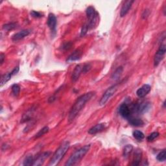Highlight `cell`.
Instances as JSON below:
<instances>
[{
  "label": "cell",
  "instance_id": "1",
  "mask_svg": "<svg viewBox=\"0 0 166 166\" xmlns=\"http://www.w3.org/2000/svg\"><path fill=\"white\" fill-rule=\"evenodd\" d=\"M94 95L95 92H94V91H90V92L86 93L79 97L70 111L69 116H68V121H69V122H72L77 117L79 113L82 110L83 108L87 104V102H88Z\"/></svg>",
  "mask_w": 166,
  "mask_h": 166
},
{
  "label": "cell",
  "instance_id": "2",
  "mask_svg": "<svg viewBox=\"0 0 166 166\" xmlns=\"http://www.w3.org/2000/svg\"><path fill=\"white\" fill-rule=\"evenodd\" d=\"M70 147V144L68 141H65L62 143L60 145V147L57 149V150L55 152L52 158L50 160V162L49 163V165L53 166L58 164L62 158L64 157V156L67 152V151L69 149Z\"/></svg>",
  "mask_w": 166,
  "mask_h": 166
},
{
  "label": "cell",
  "instance_id": "3",
  "mask_svg": "<svg viewBox=\"0 0 166 166\" xmlns=\"http://www.w3.org/2000/svg\"><path fill=\"white\" fill-rule=\"evenodd\" d=\"M90 145H86L83 147L80 148L79 149L76 151L75 152L71 154V156L68 160V161L65 164L66 166L74 165L79 163L86 155L88 151L90 150Z\"/></svg>",
  "mask_w": 166,
  "mask_h": 166
},
{
  "label": "cell",
  "instance_id": "4",
  "mask_svg": "<svg viewBox=\"0 0 166 166\" xmlns=\"http://www.w3.org/2000/svg\"><path fill=\"white\" fill-rule=\"evenodd\" d=\"M86 13H87V16L88 19V24H87L88 26V29H91L98 22L99 14L93 7H88L86 10Z\"/></svg>",
  "mask_w": 166,
  "mask_h": 166
},
{
  "label": "cell",
  "instance_id": "5",
  "mask_svg": "<svg viewBox=\"0 0 166 166\" xmlns=\"http://www.w3.org/2000/svg\"><path fill=\"white\" fill-rule=\"evenodd\" d=\"M151 107V103L148 101H141L134 104L131 108L132 112H135L137 114H144L147 112Z\"/></svg>",
  "mask_w": 166,
  "mask_h": 166
},
{
  "label": "cell",
  "instance_id": "6",
  "mask_svg": "<svg viewBox=\"0 0 166 166\" xmlns=\"http://www.w3.org/2000/svg\"><path fill=\"white\" fill-rule=\"evenodd\" d=\"M166 51V47H165V38H164L162 43L160 45L159 49H158L157 52L156 53L155 55H154V66H157L161 62L165 54Z\"/></svg>",
  "mask_w": 166,
  "mask_h": 166
},
{
  "label": "cell",
  "instance_id": "7",
  "mask_svg": "<svg viewBox=\"0 0 166 166\" xmlns=\"http://www.w3.org/2000/svg\"><path fill=\"white\" fill-rule=\"evenodd\" d=\"M118 90V84L113 85L110 88H108L106 91L102 95V97L101 98L99 101V105L101 106L104 105L106 104V102L108 101L110 97L116 92V91Z\"/></svg>",
  "mask_w": 166,
  "mask_h": 166
},
{
  "label": "cell",
  "instance_id": "8",
  "mask_svg": "<svg viewBox=\"0 0 166 166\" xmlns=\"http://www.w3.org/2000/svg\"><path fill=\"white\" fill-rule=\"evenodd\" d=\"M119 113L123 118L128 119L129 117L131 116L132 110L131 108L127 104V103H123L120 105L119 108Z\"/></svg>",
  "mask_w": 166,
  "mask_h": 166
},
{
  "label": "cell",
  "instance_id": "9",
  "mask_svg": "<svg viewBox=\"0 0 166 166\" xmlns=\"http://www.w3.org/2000/svg\"><path fill=\"white\" fill-rule=\"evenodd\" d=\"M151 90V87L149 84H144L136 91V95H138V97H139L140 98H142V97H144L149 93Z\"/></svg>",
  "mask_w": 166,
  "mask_h": 166
},
{
  "label": "cell",
  "instance_id": "10",
  "mask_svg": "<svg viewBox=\"0 0 166 166\" xmlns=\"http://www.w3.org/2000/svg\"><path fill=\"white\" fill-rule=\"evenodd\" d=\"M51 155V152H44L42 153L41 155H39L36 160H35L34 161L33 165L34 166H38V165H41L44 164L45 162V160H46L49 156Z\"/></svg>",
  "mask_w": 166,
  "mask_h": 166
},
{
  "label": "cell",
  "instance_id": "11",
  "mask_svg": "<svg viewBox=\"0 0 166 166\" xmlns=\"http://www.w3.org/2000/svg\"><path fill=\"white\" fill-rule=\"evenodd\" d=\"M48 26L52 32L56 31V18L55 14L50 13L48 16Z\"/></svg>",
  "mask_w": 166,
  "mask_h": 166
},
{
  "label": "cell",
  "instance_id": "12",
  "mask_svg": "<svg viewBox=\"0 0 166 166\" xmlns=\"http://www.w3.org/2000/svg\"><path fill=\"white\" fill-rule=\"evenodd\" d=\"M134 2V1H133V0H128V1L124 2L121 9V11H120V16H121V17H124L127 15L132 7V5H133Z\"/></svg>",
  "mask_w": 166,
  "mask_h": 166
},
{
  "label": "cell",
  "instance_id": "13",
  "mask_svg": "<svg viewBox=\"0 0 166 166\" xmlns=\"http://www.w3.org/2000/svg\"><path fill=\"white\" fill-rule=\"evenodd\" d=\"M30 33H31V31L29 30V29L22 30L18 33H16V34H14V35L12 37V40L14 42L20 41V40L27 37Z\"/></svg>",
  "mask_w": 166,
  "mask_h": 166
},
{
  "label": "cell",
  "instance_id": "14",
  "mask_svg": "<svg viewBox=\"0 0 166 166\" xmlns=\"http://www.w3.org/2000/svg\"><path fill=\"white\" fill-rule=\"evenodd\" d=\"M83 66L82 64H78L76 66L71 75V79L73 82H76L79 79L81 74L83 73Z\"/></svg>",
  "mask_w": 166,
  "mask_h": 166
},
{
  "label": "cell",
  "instance_id": "15",
  "mask_svg": "<svg viewBox=\"0 0 166 166\" xmlns=\"http://www.w3.org/2000/svg\"><path fill=\"white\" fill-rule=\"evenodd\" d=\"M105 129V124L99 123L90 129L88 130V133L90 134H95L102 131Z\"/></svg>",
  "mask_w": 166,
  "mask_h": 166
},
{
  "label": "cell",
  "instance_id": "16",
  "mask_svg": "<svg viewBox=\"0 0 166 166\" xmlns=\"http://www.w3.org/2000/svg\"><path fill=\"white\" fill-rule=\"evenodd\" d=\"M129 123L134 126V127H141V126H143L144 125V122L142 119L138 118H136V117H133L130 116L128 119Z\"/></svg>",
  "mask_w": 166,
  "mask_h": 166
},
{
  "label": "cell",
  "instance_id": "17",
  "mask_svg": "<svg viewBox=\"0 0 166 166\" xmlns=\"http://www.w3.org/2000/svg\"><path fill=\"white\" fill-rule=\"evenodd\" d=\"M81 56H82L81 51L77 49V50L74 51L73 53H71L69 56H68V58L67 59V62H71L78 60L81 59Z\"/></svg>",
  "mask_w": 166,
  "mask_h": 166
},
{
  "label": "cell",
  "instance_id": "18",
  "mask_svg": "<svg viewBox=\"0 0 166 166\" xmlns=\"http://www.w3.org/2000/svg\"><path fill=\"white\" fill-rule=\"evenodd\" d=\"M141 155H142V152H141V150L137 149L134 152V159H133V163H132V165H139L141 162Z\"/></svg>",
  "mask_w": 166,
  "mask_h": 166
},
{
  "label": "cell",
  "instance_id": "19",
  "mask_svg": "<svg viewBox=\"0 0 166 166\" xmlns=\"http://www.w3.org/2000/svg\"><path fill=\"white\" fill-rule=\"evenodd\" d=\"M123 71V68L122 66L118 67L117 68V69L115 70V71H114L112 73L111 78L113 80H118V79H119L120 77H121V76L122 75Z\"/></svg>",
  "mask_w": 166,
  "mask_h": 166
},
{
  "label": "cell",
  "instance_id": "20",
  "mask_svg": "<svg viewBox=\"0 0 166 166\" xmlns=\"http://www.w3.org/2000/svg\"><path fill=\"white\" fill-rule=\"evenodd\" d=\"M133 135L134 136V138L138 141H141L142 140H144L145 138L144 134L140 130H134L133 132Z\"/></svg>",
  "mask_w": 166,
  "mask_h": 166
},
{
  "label": "cell",
  "instance_id": "21",
  "mask_svg": "<svg viewBox=\"0 0 166 166\" xmlns=\"http://www.w3.org/2000/svg\"><path fill=\"white\" fill-rule=\"evenodd\" d=\"M133 150V146L132 145H127L123 149V156L125 158H128L130 155V154L132 152Z\"/></svg>",
  "mask_w": 166,
  "mask_h": 166
},
{
  "label": "cell",
  "instance_id": "22",
  "mask_svg": "<svg viewBox=\"0 0 166 166\" xmlns=\"http://www.w3.org/2000/svg\"><path fill=\"white\" fill-rule=\"evenodd\" d=\"M12 76H13V75L10 72L3 75L1 79V87H3L5 84H6L11 79V77Z\"/></svg>",
  "mask_w": 166,
  "mask_h": 166
},
{
  "label": "cell",
  "instance_id": "23",
  "mask_svg": "<svg viewBox=\"0 0 166 166\" xmlns=\"http://www.w3.org/2000/svg\"><path fill=\"white\" fill-rule=\"evenodd\" d=\"M49 130V129L48 127H44V128H42V129L40 130L37 134H36V135L35 136V138H40V137L42 136L45 134H46L47 133H48Z\"/></svg>",
  "mask_w": 166,
  "mask_h": 166
},
{
  "label": "cell",
  "instance_id": "24",
  "mask_svg": "<svg viewBox=\"0 0 166 166\" xmlns=\"http://www.w3.org/2000/svg\"><path fill=\"white\" fill-rule=\"evenodd\" d=\"M34 161H35V160H34L33 156L32 155H29L24 160V164H23V165H26V166H27V165H33V163H34Z\"/></svg>",
  "mask_w": 166,
  "mask_h": 166
},
{
  "label": "cell",
  "instance_id": "25",
  "mask_svg": "<svg viewBox=\"0 0 166 166\" xmlns=\"http://www.w3.org/2000/svg\"><path fill=\"white\" fill-rule=\"evenodd\" d=\"M16 27V24H15V23H9V24H5L3 25V29L5 31H7L13 30Z\"/></svg>",
  "mask_w": 166,
  "mask_h": 166
},
{
  "label": "cell",
  "instance_id": "26",
  "mask_svg": "<svg viewBox=\"0 0 166 166\" xmlns=\"http://www.w3.org/2000/svg\"><path fill=\"white\" fill-rule=\"evenodd\" d=\"M156 159L159 162H164L166 159V151L165 150H163L158 154L156 156Z\"/></svg>",
  "mask_w": 166,
  "mask_h": 166
},
{
  "label": "cell",
  "instance_id": "27",
  "mask_svg": "<svg viewBox=\"0 0 166 166\" xmlns=\"http://www.w3.org/2000/svg\"><path fill=\"white\" fill-rule=\"evenodd\" d=\"M12 91H13V94H14V95L15 96H18L20 94V87H19L18 84H14L12 86Z\"/></svg>",
  "mask_w": 166,
  "mask_h": 166
},
{
  "label": "cell",
  "instance_id": "28",
  "mask_svg": "<svg viewBox=\"0 0 166 166\" xmlns=\"http://www.w3.org/2000/svg\"><path fill=\"white\" fill-rule=\"evenodd\" d=\"M159 136V133L158 132H154V133H152L147 137V141H152L154 140H155L156 138Z\"/></svg>",
  "mask_w": 166,
  "mask_h": 166
},
{
  "label": "cell",
  "instance_id": "29",
  "mask_svg": "<svg viewBox=\"0 0 166 166\" xmlns=\"http://www.w3.org/2000/svg\"><path fill=\"white\" fill-rule=\"evenodd\" d=\"M88 31V26L87 24H84L83 27H82V29H81V37H84L86 34L87 33Z\"/></svg>",
  "mask_w": 166,
  "mask_h": 166
},
{
  "label": "cell",
  "instance_id": "30",
  "mask_svg": "<svg viewBox=\"0 0 166 166\" xmlns=\"http://www.w3.org/2000/svg\"><path fill=\"white\" fill-rule=\"evenodd\" d=\"M31 15L33 17H34V18H39L42 17V14H41L39 12H37V11H35V10H32L31 12Z\"/></svg>",
  "mask_w": 166,
  "mask_h": 166
},
{
  "label": "cell",
  "instance_id": "31",
  "mask_svg": "<svg viewBox=\"0 0 166 166\" xmlns=\"http://www.w3.org/2000/svg\"><path fill=\"white\" fill-rule=\"evenodd\" d=\"M91 66L90 64H85L83 65V73H87L88 71H89L91 69Z\"/></svg>",
  "mask_w": 166,
  "mask_h": 166
},
{
  "label": "cell",
  "instance_id": "32",
  "mask_svg": "<svg viewBox=\"0 0 166 166\" xmlns=\"http://www.w3.org/2000/svg\"><path fill=\"white\" fill-rule=\"evenodd\" d=\"M72 46V44L70 42H66L62 46V49H65L66 50L67 49H70Z\"/></svg>",
  "mask_w": 166,
  "mask_h": 166
},
{
  "label": "cell",
  "instance_id": "33",
  "mask_svg": "<svg viewBox=\"0 0 166 166\" xmlns=\"http://www.w3.org/2000/svg\"><path fill=\"white\" fill-rule=\"evenodd\" d=\"M19 70H20L19 66H17V67L14 68V70H13L12 71H11L10 73H12V75H16V74H17V73H18V72L19 71Z\"/></svg>",
  "mask_w": 166,
  "mask_h": 166
},
{
  "label": "cell",
  "instance_id": "34",
  "mask_svg": "<svg viewBox=\"0 0 166 166\" xmlns=\"http://www.w3.org/2000/svg\"><path fill=\"white\" fill-rule=\"evenodd\" d=\"M149 13H150V12L149 11V10H145L144 13H143V14H142V18H146L147 17L149 16Z\"/></svg>",
  "mask_w": 166,
  "mask_h": 166
},
{
  "label": "cell",
  "instance_id": "35",
  "mask_svg": "<svg viewBox=\"0 0 166 166\" xmlns=\"http://www.w3.org/2000/svg\"><path fill=\"white\" fill-rule=\"evenodd\" d=\"M4 59H5V55L2 53L1 55H0V59H1V61H0V62H1V64H2L3 63Z\"/></svg>",
  "mask_w": 166,
  "mask_h": 166
}]
</instances>
